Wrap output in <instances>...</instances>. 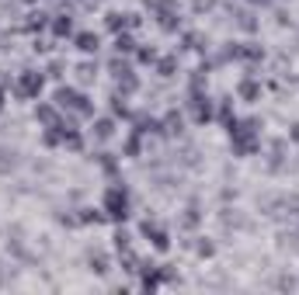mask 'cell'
<instances>
[{"label": "cell", "mask_w": 299, "mask_h": 295, "mask_svg": "<svg viewBox=\"0 0 299 295\" xmlns=\"http://www.w3.org/2000/svg\"><path fill=\"white\" fill-rule=\"evenodd\" d=\"M104 212H108L112 219H126V216H129V198H126V191L112 188L108 198H104Z\"/></svg>", "instance_id": "obj_1"}, {"label": "cell", "mask_w": 299, "mask_h": 295, "mask_svg": "<svg viewBox=\"0 0 299 295\" xmlns=\"http://www.w3.org/2000/svg\"><path fill=\"white\" fill-rule=\"evenodd\" d=\"M76 42H80V49H84V52H94V49H98V38H94V35H80Z\"/></svg>", "instance_id": "obj_2"}, {"label": "cell", "mask_w": 299, "mask_h": 295, "mask_svg": "<svg viewBox=\"0 0 299 295\" xmlns=\"http://www.w3.org/2000/svg\"><path fill=\"white\" fill-rule=\"evenodd\" d=\"M14 167V153L10 149H0V170H10Z\"/></svg>", "instance_id": "obj_3"}, {"label": "cell", "mask_w": 299, "mask_h": 295, "mask_svg": "<svg viewBox=\"0 0 299 295\" xmlns=\"http://www.w3.org/2000/svg\"><path fill=\"white\" fill-rule=\"evenodd\" d=\"M98 136H101V139L112 136V122H98Z\"/></svg>", "instance_id": "obj_4"}]
</instances>
